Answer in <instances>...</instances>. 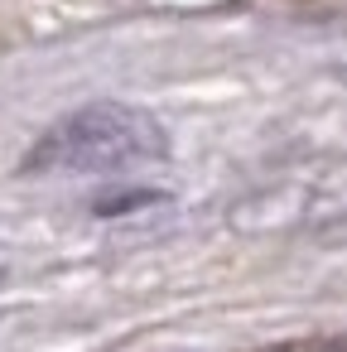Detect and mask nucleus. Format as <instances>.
I'll use <instances>...</instances> for the list:
<instances>
[{
	"mask_svg": "<svg viewBox=\"0 0 347 352\" xmlns=\"http://www.w3.org/2000/svg\"><path fill=\"white\" fill-rule=\"evenodd\" d=\"M318 352H347V342H328V347H318Z\"/></svg>",
	"mask_w": 347,
	"mask_h": 352,
	"instance_id": "2",
	"label": "nucleus"
},
{
	"mask_svg": "<svg viewBox=\"0 0 347 352\" xmlns=\"http://www.w3.org/2000/svg\"><path fill=\"white\" fill-rule=\"evenodd\" d=\"M164 155L169 135L150 111L97 102L63 116L25 155V174H131L140 164H159Z\"/></svg>",
	"mask_w": 347,
	"mask_h": 352,
	"instance_id": "1",
	"label": "nucleus"
},
{
	"mask_svg": "<svg viewBox=\"0 0 347 352\" xmlns=\"http://www.w3.org/2000/svg\"><path fill=\"white\" fill-rule=\"evenodd\" d=\"M0 280H5V275H0Z\"/></svg>",
	"mask_w": 347,
	"mask_h": 352,
	"instance_id": "3",
	"label": "nucleus"
}]
</instances>
